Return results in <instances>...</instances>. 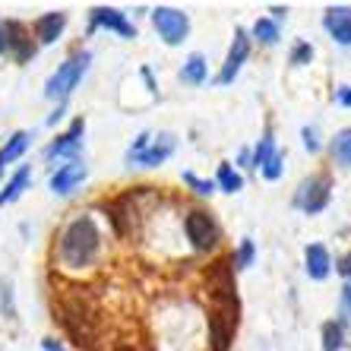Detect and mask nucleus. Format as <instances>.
I'll use <instances>...</instances> for the list:
<instances>
[{
    "mask_svg": "<svg viewBox=\"0 0 351 351\" xmlns=\"http://www.w3.org/2000/svg\"><path fill=\"white\" fill-rule=\"evenodd\" d=\"M101 254V231L92 215H76L60 234V263L70 272L89 269Z\"/></svg>",
    "mask_w": 351,
    "mask_h": 351,
    "instance_id": "nucleus-1",
    "label": "nucleus"
},
{
    "mask_svg": "<svg viewBox=\"0 0 351 351\" xmlns=\"http://www.w3.org/2000/svg\"><path fill=\"white\" fill-rule=\"evenodd\" d=\"M237 313H241V301H213V313H209V345L213 351H231L237 332Z\"/></svg>",
    "mask_w": 351,
    "mask_h": 351,
    "instance_id": "nucleus-2",
    "label": "nucleus"
},
{
    "mask_svg": "<svg viewBox=\"0 0 351 351\" xmlns=\"http://www.w3.org/2000/svg\"><path fill=\"white\" fill-rule=\"evenodd\" d=\"M92 54L89 51H76L70 60H64V64L58 66V73L48 80V86H45V95L51 98V101H60L64 105L66 98H70V92L80 86L82 73H86V66H89Z\"/></svg>",
    "mask_w": 351,
    "mask_h": 351,
    "instance_id": "nucleus-3",
    "label": "nucleus"
},
{
    "mask_svg": "<svg viewBox=\"0 0 351 351\" xmlns=\"http://www.w3.org/2000/svg\"><path fill=\"white\" fill-rule=\"evenodd\" d=\"M329 196H332V178L329 174H311L294 190V206L307 215H317L329 206Z\"/></svg>",
    "mask_w": 351,
    "mask_h": 351,
    "instance_id": "nucleus-4",
    "label": "nucleus"
},
{
    "mask_svg": "<svg viewBox=\"0 0 351 351\" xmlns=\"http://www.w3.org/2000/svg\"><path fill=\"white\" fill-rule=\"evenodd\" d=\"M184 231H187V241L193 244V250H199V254H209V250L219 247V225L203 209H193L184 219Z\"/></svg>",
    "mask_w": 351,
    "mask_h": 351,
    "instance_id": "nucleus-5",
    "label": "nucleus"
},
{
    "mask_svg": "<svg viewBox=\"0 0 351 351\" xmlns=\"http://www.w3.org/2000/svg\"><path fill=\"white\" fill-rule=\"evenodd\" d=\"M152 25H156V32L165 38V45H180L190 32L187 13H180V10H174V7H156L152 10Z\"/></svg>",
    "mask_w": 351,
    "mask_h": 351,
    "instance_id": "nucleus-6",
    "label": "nucleus"
},
{
    "mask_svg": "<svg viewBox=\"0 0 351 351\" xmlns=\"http://www.w3.org/2000/svg\"><path fill=\"white\" fill-rule=\"evenodd\" d=\"M206 285H209V301H234L237 288H234V266H231V256L215 260L213 266H209Z\"/></svg>",
    "mask_w": 351,
    "mask_h": 351,
    "instance_id": "nucleus-7",
    "label": "nucleus"
},
{
    "mask_svg": "<svg viewBox=\"0 0 351 351\" xmlns=\"http://www.w3.org/2000/svg\"><path fill=\"white\" fill-rule=\"evenodd\" d=\"M3 25V45H7V51L13 54V60L16 64H25V60L35 58V41H32V32L25 29L19 19H7Z\"/></svg>",
    "mask_w": 351,
    "mask_h": 351,
    "instance_id": "nucleus-8",
    "label": "nucleus"
},
{
    "mask_svg": "<svg viewBox=\"0 0 351 351\" xmlns=\"http://www.w3.org/2000/svg\"><path fill=\"white\" fill-rule=\"evenodd\" d=\"M98 29H108V32H117L123 38H136V25L123 16L121 10L114 7H95L89 13V35L98 32Z\"/></svg>",
    "mask_w": 351,
    "mask_h": 351,
    "instance_id": "nucleus-9",
    "label": "nucleus"
},
{
    "mask_svg": "<svg viewBox=\"0 0 351 351\" xmlns=\"http://www.w3.org/2000/svg\"><path fill=\"white\" fill-rule=\"evenodd\" d=\"M247 54H250V35H247L244 29H237V32H234V41H231V48H228V58H225V64H221V70H219V76H215V82H221V86L234 82V76L241 73V66H244Z\"/></svg>",
    "mask_w": 351,
    "mask_h": 351,
    "instance_id": "nucleus-10",
    "label": "nucleus"
},
{
    "mask_svg": "<svg viewBox=\"0 0 351 351\" xmlns=\"http://www.w3.org/2000/svg\"><path fill=\"white\" fill-rule=\"evenodd\" d=\"M82 133H86V121L76 117L64 136H58L54 143H48L45 158H51V162H54V158H70V162H73V158L80 156V149H82Z\"/></svg>",
    "mask_w": 351,
    "mask_h": 351,
    "instance_id": "nucleus-11",
    "label": "nucleus"
},
{
    "mask_svg": "<svg viewBox=\"0 0 351 351\" xmlns=\"http://www.w3.org/2000/svg\"><path fill=\"white\" fill-rule=\"evenodd\" d=\"M82 180H86V165H82L80 158H73V162L60 165L58 171H54V178H51V190L60 193V196H66V193H73Z\"/></svg>",
    "mask_w": 351,
    "mask_h": 351,
    "instance_id": "nucleus-12",
    "label": "nucleus"
},
{
    "mask_svg": "<svg viewBox=\"0 0 351 351\" xmlns=\"http://www.w3.org/2000/svg\"><path fill=\"white\" fill-rule=\"evenodd\" d=\"M323 25H326V32L332 35V41L351 48V7H329L326 16H323Z\"/></svg>",
    "mask_w": 351,
    "mask_h": 351,
    "instance_id": "nucleus-13",
    "label": "nucleus"
},
{
    "mask_svg": "<svg viewBox=\"0 0 351 351\" xmlns=\"http://www.w3.org/2000/svg\"><path fill=\"white\" fill-rule=\"evenodd\" d=\"M35 38L41 41V45H54V41L60 38V32L66 29V13H45V16L35 19Z\"/></svg>",
    "mask_w": 351,
    "mask_h": 351,
    "instance_id": "nucleus-14",
    "label": "nucleus"
},
{
    "mask_svg": "<svg viewBox=\"0 0 351 351\" xmlns=\"http://www.w3.org/2000/svg\"><path fill=\"white\" fill-rule=\"evenodd\" d=\"M171 152H174V136H171V133H162V136H158L152 146H146L136 158H130V162L146 165V168H156V165H162L165 158L171 156Z\"/></svg>",
    "mask_w": 351,
    "mask_h": 351,
    "instance_id": "nucleus-15",
    "label": "nucleus"
},
{
    "mask_svg": "<svg viewBox=\"0 0 351 351\" xmlns=\"http://www.w3.org/2000/svg\"><path fill=\"white\" fill-rule=\"evenodd\" d=\"M304 260H307V276L317 278V282H323V278L329 276V269H332L329 250L323 244H311V247H307V250H304Z\"/></svg>",
    "mask_w": 351,
    "mask_h": 351,
    "instance_id": "nucleus-16",
    "label": "nucleus"
},
{
    "mask_svg": "<svg viewBox=\"0 0 351 351\" xmlns=\"http://www.w3.org/2000/svg\"><path fill=\"white\" fill-rule=\"evenodd\" d=\"M32 184V171H29V165H19L16 174L7 180V187L0 190V206H7V203H16L19 196H23V190Z\"/></svg>",
    "mask_w": 351,
    "mask_h": 351,
    "instance_id": "nucleus-17",
    "label": "nucleus"
},
{
    "mask_svg": "<svg viewBox=\"0 0 351 351\" xmlns=\"http://www.w3.org/2000/svg\"><path fill=\"white\" fill-rule=\"evenodd\" d=\"M29 143H32V133H25V130L13 133V136L7 139V146L0 149V168L10 165V162H16V158H23V152L29 149Z\"/></svg>",
    "mask_w": 351,
    "mask_h": 351,
    "instance_id": "nucleus-18",
    "label": "nucleus"
},
{
    "mask_svg": "<svg viewBox=\"0 0 351 351\" xmlns=\"http://www.w3.org/2000/svg\"><path fill=\"white\" fill-rule=\"evenodd\" d=\"M180 80L190 82V86H203L206 82V58L203 54H190L184 70H180Z\"/></svg>",
    "mask_w": 351,
    "mask_h": 351,
    "instance_id": "nucleus-19",
    "label": "nucleus"
},
{
    "mask_svg": "<svg viewBox=\"0 0 351 351\" xmlns=\"http://www.w3.org/2000/svg\"><path fill=\"white\" fill-rule=\"evenodd\" d=\"M332 158L335 165H342V168H351V127L335 133L332 139Z\"/></svg>",
    "mask_w": 351,
    "mask_h": 351,
    "instance_id": "nucleus-20",
    "label": "nucleus"
},
{
    "mask_svg": "<svg viewBox=\"0 0 351 351\" xmlns=\"http://www.w3.org/2000/svg\"><path fill=\"white\" fill-rule=\"evenodd\" d=\"M342 345H345V326L342 323H335V319L323 323V351H342Z\"/></svg>",
    "mask_w": 351,
    "mask_h": 351,
    "instance_id": "nucleus-21",
    "label": "nucleus"
},
{
    "mask_svg": "<svg viewBox=\"0 0 351 351\" xmlns=\"http://www.w3.org/2000/svg\"><path fill=\"white\" fill-rule=\"evenodd\" d=\"M272 152H276V139H272V130H266L263 139L256 143V149L250 152V168H263V165L269 162Z\"/></svg>",
    "mask_w": 351,
    "mask_h": 351,
    "instance_id": "nucleus-22",
    "label": "nucleus"
},
{
    "mask_svg": "<svg viewBox=\"0 0 351 351\" xmlns=\"http://www.w3.org/2000/svg\"><path fill=\"white\" fill-rule=\"evenodd\" d=\"M219 187L225 190V193H237V190L244 187V178H241V171H234L231 165H219Z\"/></svg>",
    "mask_w": 351,
    "mask_h": 351,
    "instance_id": "nucleus-23",
    "label": "nucleus"
},
{
    "mask_svg": "<svg viewBox=\"0 0 351 351\" xmlns=\"http://www.w3.org/2000/svg\"><path fill=\"white\" fill-rule=\"evenodd\" d=\"M254 256H256L254 241H250V237H244V241H241V247H237V254L231 256V266H234V269H247V266H254Z\"/></svg>",
    "mask_w": 351,
    "mask_h": 351,
    "instance_id": "nucleus-24",
    "label": "nucleus"
},
{
    "mask_svg": "<svg viewBox=\"0 0 351 351\" xmlns=\"http://www.w3.org/2000/svg\"><path fill=\"white\" fill-rule=\"evenodd\" d=\"M254 38L263 41V45H276L278 41V25L272 19H256L254 23Z\"/></svg>",
    "mask_w": 351,
    "mask_h": 351,
    "instance_id": "nucleus-25",
    "label": "nucleus"
},
{
    "mask_svg": "<svg viewBox=\"0 0 351 351\" xmlns=\"http://www.w3.org/2000/svg\"><path fill=\"white\" fill-rule=\"evenodd\" d=\"M282 168H285V156H282V152H272L269 162L263 165V178H266V180H278V178H282Z\"/></svg>",
    "mask_w": 351,
    "mask_h": 351,
    "instance_id": "nucleus-26",
    "label": "nucleus"
},
{
    "mask_svg": "<svg viewBox=\"0 0 351 351\" xmlns=\"http://www.w3.org/2000/svg\"><path fill=\"white\" fill-rule=\"evenodd\" d=\"M313 60V45L311 41H298L291 51V64L294 66H304V64H311Z\"/></svg>",
    "mask_w": 351,
    "mask_h": 351,
    "instance_id": "nucleus-27",
    "label": "nucleus"
},
{
    "mask_svg": "<svg viewBox=\"0 0 351 351\" xmlns=\"http://www.w3.org/2000/svg\"><path fill=\"white\" fill-rule=\"evenodd\" d=\"M184 184H187V187H193L199 196H209V193H213V190H215V184H213V180L196 178L193 171H184Z\"/></svg>",
    "mask_w": 351,
    "mask_h": 351,
    "instance_id": "nucleus-28",
    "label": "nucleus"
},
{
    "mask_svg": "<svg viewBox=\"0 0 351 351\" xmlns=\"http://www.w3.org/2000/svg\"><path fill=\"white\" fill-rule=\"evenodd\" d=\"M0 307H3V313H7L10 319L16 317V311H13V288H10L7 278L0 282Z\"/></svg>",
    "mask_w": 351,
    "mask_h": 351,
    "instance_id": "nucleus-29",
    "label": "nucleus"
},
{
    "mask_svg": "<svg viewBox=\"0 0 351 351\" xmlns=\"http://www.w3.org/2000/svg\"><path fill=\"white\" fill-rule=\"evenodd\" d=\"M342 323H351V278L342 288Z\"/></svg>",
    "mask_w": 351,
    "mask_h": 351,
    "instance_id": "nucleus-30",
    "label": "nucleus"
},
{
    "mask_svg": "<svg viewBox=\"0 0 351 351\" xmlns=\"http://www.w3.org/2000/svg\"><path fill=\"white\" fill-rule=\"evenodd\" d=\"M304 146H307V152H319V139L313 127H304Z\"/></svg>",
    "mask_w": 351,
    "mask_h": 351,
    "instance_id": "nucleus-31",
    "label": "nucleus"
},
{
    "mask_svg": "<svg viewBox=\"0 0 351 351\" xmlns=\"http://www.w3.org/2000/svg\"><path fill=\"white\" fill-rule=\"evenodd\" d=\"M335 272H339V276H345V278H351V250L345 256H339V260H335Z\"/></svg>",
    "mask_w": 351,
    "mask_h": 351,
    "instance_id": "nucleus-32",
    "label": "nucleus"
},
{
    "mask_svg": "<svg viewBox=\"0 0 351 351\" xmlns=\"http://www.w3.org/2000/svg\"><path fill=\"white\" fill-rule=\"evenodd\" d=\"M335 101L342 108H351V86H339V89H335Z\"/></svg>",
    "mask_w": 351,
    "mask_h": 351,
    "instance_id": "nucleus-33",
    "label": "nucleus"
},
{
    "mask_svg": "<svg viewBox=\"0 0 351 351\" xmlns=\"http://www.w3.org/2000/svg\"><path fill=\"white\" fill-rule=\"evenodd\" d=\"M41 348H45V351H66L64 342H58V339H45V342H41Z\"/></svg>",
    "mask_w": 351,
    "mask_h": 351,
    "instance_id": "nucleus-34",
    "label": "nucleus"
},
{
    "mask_svg": "<svg viewBox=\"0 0 351 351\" xmlns=\"http://www.w3.org/2000/svg\"><path fill=\"white\" fill-rule=\"evenodd\" d=\"M288 16V7H278V3H276V7H272V23H282V19H285Z\"/></svg>",
    "mask_w": 351,
    "mask_h": 351,
    "instance_id": "nucleus-35",
    "label": "nucleus"
},
{
    "mask_svg": "<svg viewBox=\"0 0 351 351\" xmlns=\"http://www.w3.org/2000/svg\"><path fill=\"white\" fill-rule=\"evenodd\" d=\"M60 117H64V105H58V111H54V114H51V117H48V123H58V121H60Z\"/></svg>",
    "mask_w": 351,
    "mask_h": 351,
    "instance_id": "nucleus-36",
    "label": "nucleus"
},
{
    "mask_svg": "<svg viewBox=\"0 0 351 351\" xmlns=\"http://www.w3.org/2000/svg\"><path fill=\"white\" fill-rule=\"evenodd\" d=\"M237 162L244 165V168H250V152H247V149H244V152H241V158H237Z\"/></svg>",
    "mask_w": 351,
    "mask_h": 351,
    "instance_id": "nucleus-37",
    "label": "nucleus"
},
{
    "mask_svg": "<svg viewBox=\"0 0 351 351\" xmlns=\"http://www.w3.org/2000/svg\"><path fill=\"white\" fill-rule=\"evenodd\" d=\"M7 51V45H3V25H0V54Z\"/></svg>",
    "mask_w": 351,
    "mask_h": 351,
    "instance_id": "nucleus-38",
    "label": "nucleus"
},
{
    "mask_svg": "<svg viewBox=\"0 0 351 351\" xmlns=\"http://www.w3.org/2000/svg\"><path fill=\"white\" fill-rule=\"evenodd\" d=\"M0 171H3V168H0Z\"/></svg>",
    "mask_w": 351,
    "mask_h": 351,
    "instance_id": "nucleus-39",
    "label": "nucleus"
}]
</instances>
